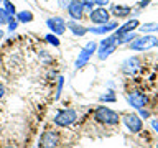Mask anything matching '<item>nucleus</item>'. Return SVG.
<instances>
[{"label": "nucleus", "instance_id": "f704fd0d", "mask_svg": "<svg viewBox=\"0 0 158 148\" xmlns=\"http://www.w3.org/2000/svg\"><path fill=\"white\" fill-rule=\"evenodd\" d=\"M3 148H18V146H15V145H7V146H3Z\"/></svg>", "mask_w": 158, "mask_h": 148}, {"label": "nucleus", "instance_id": "c85d7f7f", "mask_svg": "<svg viewBox=\"0 0 158 148\" xmlns=\"http://www.w3.org/2000/svg\"><path fill=\"white\" fill-rule=\"evenodd\" d=\"M138 110H140V117H143V118H148V117H150V112L145 110V109H138Z\"/></svg>", "mask_w": 158, "mask_h": 148}, {"label": "nucleus", "instance_id": "423d86ee", "mask_svg": "<svg viewBox=\"0 0 158 148\" xmlns=\"http://www.w3.org/2000/svg\"><path fill=\"white\" fill-rule=\"evenodd\" d=\"M122 120H123V123H125L127 128H128V130H130L132 133L142 132V128H143L142 118L138 117V115H135V113H127V115L122 117Z\"/></svg>", "mask_w": 158, "mask_h": 148}, {"label": "nucleus", "instance_id": "20e7f679", "mask_svg": "<svg viewBox=\"0 0 158 148\" xmlns=\"http://www.w3.org/2000/svg\"><path fill=\"white\" fill-rule=\"evenodd\" d=\"M77 120V112L74 109H63L54 115V123L58 127H69Z\"/></svg>", "mask_w": 158, "mask_h": 148}, {"label": "nucleus", "instance_id": "a211bd4d", "mask_svg": "<svg viewBox=\"0 0 158 148\" xmlns=\"http://www.w3.org/2000/svg\"><path fill=\"white\" fill-rule=\"evenodd\" d=\"M115 49H117V44H115V46H109V48H99V51H97V58L104 61V59H107V58L110 56V54H112L114 51H115Z\"/></svg>", "mask_w": 158, "mask_h": 148}, {"label": "nucleus", "instance_id": "2f4dec72", "mask_svg": "<svg viewBox=\"0 0 158 148\" xmlns=\"http://www.w3.org/2000/svg\"><path fill=\"white\" fill-rule=\"evenodd\" d=\"M150 2H152V0H142V2L138 3V7H140V8H145V7H147V5L150 3Z\"/></svg>", "mask_w": 158, "mask_h": 148}, {"label": "nucleus", "instance_id": "1a4fd4ad", "mask_svg": "<svg viewBox=\"0 0 158 148\" xmlns=\"http://www.w3.org/2000/svg\"><path fill=\"white\" fill-rule=\"evenodd\" d=\"M138 68H140V58L138 56H132V58H128L122 63V72L128 74V76H132L133 72H137Z\"/></svg>", "mask_w": 158, "mask_h": 148}, {"label": "nucleus", "instance_id": "cd10ccee", "mask_svg": "<svg viewBox=\"0 0 158 148\" xmlns=\"http://www.w3.org/2000/svg\"><path fill=\"white\" fill-rule=\"evenodd\" d=\"M59 81H58V92H56V99H59V96H61V92H63V82H64V79L63 77H58Z\"/></svg>", "mask_w": 158, "mask_h": 148}, {"label": "nucleus", "instance_id": "a878e982", "mask_svg": "<svg viewBox=\"0 0 158 148\" xmlns=\"http://www.w3.org/2000/svg\"><path fill=\"white\" fill-rule=\"evenodd\" d=\"M84 49H86V51H89L91 54H94V53H96V49H97V43H96V41H89L86 46H84Z\"/></svg>", "mask_w": 158, "mask_h": 148}, {"label": "nucleus", "instance_id": "ddd939ff", "mask_svg": "<svg viewBox=\"0 0 158 148\" xmlns=\"http://www.w3.org/2000/svg\"><path fill=\"white\" fill-rule=\"evenodd\" d=\"M138 27H140V22H138L137 18H132V20H128L125 25H122V27L117 28L115 36H120V35H123V33H132V31H135Z\"/></svg>", "mask_w": 158, "mask_h": 148}, {"label": "nucleus", "instance_id": "c756f323", "mask_svg": "<svg viewBox=\"0 0 158 148\" xmlns=\"http://www.w3.org/2000/svg\"><path fill=\"white\" fill-rule=\"evenodd\" d=\"M69 3H71V0H59V7L61 8H68Z\"/></svg>", "mask_w": 158, "mask_h": 148}, {"label": "nucleus", "instance_id": "4be33fe9", "mask_svg": "<svg viewBox=\"0 0 158 148\" xmlns=\"http://www.w3.org/2000/svg\"><path fill=\"white\" fill-rule=\"evenodd\" d=\"M99 101H101V102H115L117 97H115V94H114V92H106V94H102V96L99 97Z\"/></svg>", "mask_w": 158, "mask_h": 148}, {"label": "nucleus", "instance_id": "a19ab883", "mask_svg": "<svg viewBox=\"0 0 158 148\" xmlns=\"http://www.w3.org/2000/svg\"><path fill=\"white\" fill-rule=\"evenodd\" d=\"M156 148H158V146H156Z\"/></svg>", "mask_w": 158, "mask_h": 148}, {"label": "nucleus", "instance_id": "dca6fc26", "mask_svg": "<svg viewBox=\"0 0 158 148\" xmlns=\"http://www.w3.org/2000/svg\"><path fill=\"white\" fill-rule=\"evenodd\" d=\"M15 17H17V22H18V23H30V22H33V13L30 12V10L18 12Z\"/></svg>", "mask_w": 158, "mask_h": 148}, {"label": "nucleus", "instance_id": "0eeeda50", "mask_svg": "<svg viewBox=\"0 0 158 148\" xmlns=\"http://www.w3.org/2000/svg\"><path fill=\"white\" fill-rule=\"evenodd\" d=\"M46 27L53 31V35H63L66 31V22H64V18L61 17H51L46 20Z\"/></svg>", "mask_w": 158, "mask_h": 148}, {"label": "nucleus", "instance_id": "c9c22d12", "mask_svg": "<svg viewBox=\"0 0 158 148\" xmlns=\"http://www.w3.org/2000/svg\"><path fill=\"white\" fill-rule=\"evenodd\" d=\"M2 38H3V31L0 30V39H2Z\"/></svg>", "mask_w": 158, "mask_h": 148}, {"label": "nucleus", "instance_id": "412c9836", "mask_svg": "<svg viewBox=\"0 0 158 148\" xmlns=\"http://www.w3.org/2000/svg\"><path fill=\"white\" fill-rule=\"evenodd\" d=\"M3 10L7 12L8 17H15L17 15V8H15V5L10 0H3Z\"/></svg>", "mask_w": 158, "mask_h": 148}, {"label": "nucleus", "instance_id": "9b49d317", "mask_svg": "<svg viewBox=\"0 0 158 148\" xmlns=\"http://www.w3.org/2000/svg\"><path fill=\"white\" fill-rule=\"evenodd\" d=\"M118 28V22H107V23H104L101 25V27H97V28H87V31H91L94 35H106V33H110L114 31V30H117Z\"/></svg>", "mask_w": 158, "mask_h": 148}, {"label": "nucleus", "instance_id": "473e14b6", "mask_svg": "<svg viewBox=\"0 0 158 148\" xmlns=\"http://www.w3.org/2000/svg\"><path fill=\"white\" fill-rule=\"evenodd\" d=\"M5 92H7V91H5V86H3L2 82H0V99H2V97L5 96Z\"/></svg>", "mask_w": 158, "mask_h": 148}, {"label": "nucleus", "instance_id": "58836bf2", "mask_svg": "<svg viewBox=\"0 0 158 148\" xmlns=\"http://www.w3.org/2000/svg\"><path fill=\"white\" fill-rule=\"evenodd\" d=\"M77 2H81V0H77Z\"/></svg>", "mask_w": 158, "mask_h": 148}, {"label": "nucleus", "instance_id": "bb28decb", "mask_svg": "<svg viewBox=\"0 0 158 148\" xmlns=\"http://www.w3.org/2000/svg\"><path fill=\"white\" fill-rule=\"evenodd\" d=\"M7 25H8V31H13V30H17L18 22H17V18H13V17H12V18L8 20V23H7Z\"/></svg>", "mask_w": 158, "mask_h": 148}, {"label": "nucleus", "instance_id": "7ed1b4c3", "mask_svg": "<svg viewBox=\"0 0 158 148\" xmlns=\"http://www.w3.org/2000/svg\"><path fill=\"white\" fill-rule=\"evenodd\" d=\"M158 38L153 36V35H143V36H137L133 41L128 43V48L132 51H148L153 46H156Z\"/></svg>", "mask_w": 158, "mask_h": 148}, {"label": "nucleus", "instance_id": "aec40b11", "mask_svg": "<svg viewBox=\"0 0 158 148\" xmlns=\"http://www.w3.org/2000/svg\"><path fill=\"white\" fill-rule=\"evenodd\" d=\"M115 44H117V36L110 35V36H106V39H102L99 48H109V46H115Z\"/></svg>", "mask_w": 158, "mask_h": 148}, {"label": "nucleus", "instance_id": "5701e85b", "mask_svg": "<svg viewBox=\"0 0 158 148\" xmlns=\"http://www.w3.org/2000/svg\"><path fill=\"white\" fill-rule=\"evenodd\" d=\"M81 3L84 7V12H89V13L94 10V7H96V2H94V0H81Z\"/></svg>", "mask_w": 158, "mask_h": 148}, {"label": "nucleus", "instance_id": "6ab92c4d", "mask_svg": "<svg viewBox=\"0 0 158 148\" xmlns=\"http://www.w3.org/2000/svg\"><path fill=\"white\" fill-rule=\"evenodd\" d=\"M137 38V33L132 31V33H123L120 36H117V44H125V43H130Z\"/></svg>", "mask_w": 158, "mask_h": 148}, {"label": "nucleus", "instance_id": "f8f14e48", "mask_svg": "<svg viewBox=\"0 0 158 148\" xmlns=\"http://www.w3.org/2000/svg\"><path fill=\"white\" fill-rule=\"evenodd\" d=\"M66 28L71 31L74 36H84L87 31V28L84 27V25H81V22H76V20H69V22H66Z\"/></svg>", "mask_w": 158, "mask_h": 148}, {"label": "nucleus", "instance_id": "6e6552de", "mask_svg": "<svg viewBox=\"0 0 158 148\" xmlns=\"http://www.w3.org/2000/svg\"><path fill=\"white\" fill-rule=\"evenodd\" d=\"M68 15L71 20H76V22H81L82 17H84V7L81 2H77V0H71V3L68 5Z\"/></svg>", "mask_w": 158, "mask_h": 148}, {"label": "nucleus", "instance_id": "39448f33", "mask_svg": "<svg viewBox=\"0 0 158 148\" xmlns=\"http://www.w3.org/2000/svg\"><path fill=\"white\" fill-rule=\"evenodd\" d=\"M89 20L96 25H104V23L110 22V12L106 10V7H97L89 13Z\"/></svg>", "mask_w": 158, "mask_h": 148}, {"label": "nucleus", "instance_id": "f03ea898", "mask_svg": "<svg viewBox=\"0 0 158 148\" xmlns=\"http://www.w3.org/2000/svg\"><path fill=\"white\" fill-rule=\"evenodd\" d=\"M59 142H61V137L56 128H46L40 137L38 148H58Z\"/></svg>", "mask_w": 158, "mask_h": 148}, {"label": "nucleus", "instance_id": "7c9ffc66", "mask_svg": "<svg viewBox=\"0 0 158 148\" xmlns=\"http://www.w3.org/2000/svg\"><path fill=\"white\" fill-rule=\"evenodd\" d=\"M94 2H96L97 7H106V5L109 3V0H94Z\"/></svg>", "mask_w": 158, "mask_h": 148}, {"label": "nucleus", "instance_id": "f3484780", "mask_svg": "<svg viewBox=\"0 0 158 148\" xmlns=\"http://www.w3.org/2000/svg\"><path fill=\"white\" fill-rule=\"evenodd\" d=\"M138 31L143 33V35L155 33V31H158V23H143V25L138 27Z\"/></svg>", "mask_w": 158, "mask_h": 148}, {"label": "nucleus", "instance_id": "2eb2a0df", "mask_svg": "<svg viewBox=\"0 0 158 148\" xmlns=\"http://www.w3.org/2000/svg\"><path fill=\"white\" fill-rule=\"evenodd\" d=\"M91 56H92V54L82 48V49H81V53H79V56H77V59H76V63H74L76 69H81V68L86 66V64L89 63V58H91Z\"/></svg>", "mask_w": 158, "mask_h": 148}, {"label": "nucleus", "instance_id": "f257e3e1", "mask_svg": "<svg viewBox=\"0 0 158 148\" xmlns=\"http://www.w3.org/2000/svg\"><path fill=\"white\" fill-rule=\"evenodd\" d=\"M94 118L99 122V123H104V125H117L118 123V113L117 112H114L112 109H109L106 105H99L96 110H94Z\"/></svg>", "mask_w": 158, "mask_h": 148}, {"label": "nucleus", "instance_id": "393cba45", "mask_svg": "<svg viewBox=\"0 0 158 148\" xmlns=\"http://www.w3.org/2000/svg\"><path fill=\"white\" fill-rule=\"evenodd\" d=\"M10 18H12V17H8L7 12H5L3 8H0V25H7Z\"/></svg>", "mask_w": 158, "mask_h": 148}, {"label": "nucleus", "instance_id": "b1692460", "mask_svg": "<svg viewBox=\"0 0 158 148\" xmlns=\"http://www.w3.org/2000/svg\"><path fill=\"white\" fill-rule=\"evenodd\" d=\"M44 39L49 43V44H53V46H59V39L56 35H53V33H48L46 36H44Z\"/></svg>", "mask_w": 158, "mask_h": 148}, {"label": "nucleus", "instance_id": "4468645a", "mask_svg": "<svg viewBox=\"0 0 158 148\" xmlns=\"http://www.w3.org/2000/svg\"><path fill=\"white\" fill-rule=\"evenodd\" d=\"M110 13L114 15V17H117V18H125V17H128V15L132 13V8L127 7V5H112Z\"/></svg>", "mask_w": 158, "mask_h": 148}, {"label": "nucleus", "instance_id": "e433bc0d", "mask_svg": "<svg viewBox=\"0 0 158 148\" xmlns=\"http://www.w3.org/2000/svg\"><path fill=\"white\" fill-rule=\"evenodd\" d=\"M0 135H2V125H0Z\"/></svg>", "mask_w": 158, "mask_h": 148}, {"label": "nucleus", "instance_id": "4c0bfd02", "mask_svg": "<svg viewBox=\"0 0 158 148\" xmlns=\"http://www.w3.org/2000/svg\"><path fill=\"white\" fill-rule=\"evenodd\" d=\"M156 46H158V41H156Z\"/></svg>", "mask_w": 158, "mask_h": 148}, {"label": "nucleus", "instance_id": "ea45409f", "mask_svg": "<svg viewBox=\"0 0 158 148\" xmlns=\"http://www.w3.org/2000/svg\"><path fill=\"white\" fill-rule=\"evenodd\" d=\"M0 2H3V0H0Z\"/></svg>", "mask_w": 158, "mask_h": 148}, {"label": "nucleus", "instance_id": "72a5a7b5", "mask_svg": "<svg viewBox=\"0 0 158 148\" xmlns=\"http://www.w3.org/2000/svg\"><path fill=\"white\" fill-rule=\"evenodd\" d=\"M152 125H153V128H155V130L158 132V122H156V120H153V122H152Z\"/></svg>", "mask_w": 158, "mask_h": 148}, {"label": "nucleus", "instance_id": "9d476101", "mask_svg": "<svg viewBox=\"0 0 158 148\" xmlns=\"http://www.w3.org/2000/svg\"><path fill=\"white\" fill-rule=\"evenodd\" d=\"M127 99H128V104H130L132 107H135V109H143L148 102L147 96L142 94V92H132V94H128Z\"/></svg>", "mask_w": 158, "mask_h": 148}]
</instances>
